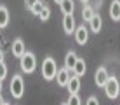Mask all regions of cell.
Instances as JSON below:
<instances>
[{"label":"cell","mask_w":120,"mask_h":105,"mask_svg":"<svg viewBox=\"0 0 120 105\" xmlns=\"http://www.w3.org/2000/svg\"><path fill=\"white\" fill-rule=\"evenodd\" d=\"M56 72H57L56 60L52 56H47L42 61V77L45 79V81H52V79L56 77Z\"/></svg>","instance_id":"1"},{"label":"cell","mask_w":120,"mask_h":105,"mask_svg":"<svg viewBox=\"0 0 120 105\" xmlns=\"http://www.w3.org/2000/svg\"><path fill=\"white\" fill-rule=\"evenodd\" d=\"M19 63H21V70L24 74H31V72H35V68H37V58L31 51L24 53L23 56L19 58Z\"/></svg>","instance_id":"2"},{"label":"cell","mask_w":120,"mask_h":105,"mask_svg":"<svg viewBox=\"0 0 120 105\" xmlns=\"http://www.w3.org/2000/svg\"><path fill=\"white\" fill-rule=\"evenodd\" d=\"M103 88H105V93H106V96H108L110 100H115V98L118 96V93H120L118 79L113 77V75H110V77H108V81H106V84H105Z\"/></svg>","instance_id":"3"},{"label":"cell","mask_w":120,"mask_h":105,"mask_svg":"<svg viewBox=\"0 0 120 105\" xmlns=\"http://www.w3.org/2000/svg\"><path fill=\"white\" fill-rule=\"evenodd\" d=\"M11 95L14 98H21L24 95V81L19 74H16L14 77L11 79Z\"/></svg>","instance_id":"4"},{"label":"cell","mask_w":120,"mask_h":105,"mask_svg":"<svg viewBox=\"0 0 120 105\" xmlns=\"http://www.w3.org/2000/svg\"><path fill=\"white\" fill-rule=\"evenodd\" d=\"M73 33H75L77 44H80V46L87 44V40H89V28L85 26V25H80V26H77Z\"/></svg>","instance_id":"5"},{"label":"cell","mask_w":120,"mask_h":105,"mask_svg":"<svg viewBox=\"0 0 120 105\" xmlns=\"http://www.w3.org/2000/svg\"><path fill=\"white\" fill-rule=\"evenodd\" d=\"M70 72H71V70H68L64 67V68H57V72H56V82L59 84L61 88H64L66 84H68V81H70V77H71V75H70Z\"/></svg>","instance_id":"6"},{"label":"cell","mask_w":120,"mask_h":105,"mask_svg":"<svg viewBox=\"0 0 120 105\" xmlns=\"http://www.w3.org/2000/svg\"><path fill=\"white\" fill-rule=\"evenodd\" d=\"M108 77H110V74H108V70H106L105 67H98V68H96V75H94V81H96V84H98L99 88H103V86L106 84Z\"/></svg>","instance_id":"7"},{"label":"cell","mask_w":120,"mask_h":105,"mask_svg":"<svg viewBox=\"0 0 120 105\" xmlns=\"http://www.w3.org/2000/svg\"><path fill=\"white\" fill-rule=\"evenodd\" d=\"M11 51L16 58H21L23 54L26 53V46H24L23 39H14V42H12V46H11Z\"/></svg>","instance_id":"8"},{"label":"cell","mask_w":120,"mask_h":105,"mask_svg":"<svg viewBox=\"0 0 120 105\" xmlns=\"http://www.w3.org/2000/svg\"><path fill=\"white\" fill-rule=\"evenodd\" d=\"M75 18H73V14H64V18H63V30L64 33H73L75 32Z\"/></svg>","instance_id":"9"},{"label":"cell","mask_w":120,"mask_h":105,"mask_svg":"<svg viewBox=\"0 0 120 105\" xmlns=\"http://www.w3.org/2000/svg\"><path fill=\"white\" fill-rule=\"evenodd\" d=\"M66 88H68L70 95H75V93H78V91H80V77L73 74L71 77H70L68 84H66Z\"/></svg>","instance_id":"10"},{"label":"cell","mask_w":120,"mask_h":105,"mask_svg":"<svg viewBox=\"0 0 120 105\" xmlns=\"http://www.w3.org/2000/svg\"><path fill=\"white\" fill-rule=\"evenodd\" d=\"M89 26H90V30H92L94 33H99V32H101V28H103V19H101V16H99V14H94L92 18H90V21H89Z\"/></svg>","instance_id":"11"},{"label":"cell","mask_w":120,"mask_h":105,"mask_svg":"<svg viewBox=\"0 0 120 105\" xmlns=\"http://www.w3.org/2000/svg\"><path fill=\"white\" fill-rule=\"evenodd\" d=\"M110 18L113 21H120V0H113L110 5Z\"/></svg>","instance_id":"12"},{"label":"cell","mask_w":120,"mask_h":105,"mask_svg":"<svg viewBox=\"0 0 120 105\" xmlns=\"http://www.w3.org/2000/svg\"><path fill=\"white\" fill-rule=\"evenodd\" d=\"M85 70H87L85 61L82 60V58H77V63H75V67H73L71 72L75 74V75H78V77H82V75H85Z\"/></svg>","instance_id":"13"},{"label":"cell","mask_w":120,"mask_h":105,"mask_svg":"<svg viewBox=\"0 0 120 105\" xmlns=\"http://www.w3.org/2000/svg\"><path fill=\"white\" fill-rule=\"evenodd\" d=\"M77 54L73 53V51H70V53H66V56H64V67L68 70H73V67H75V63H77Z\"/></svg>","instance_id":"14"},{"label":"cell","mask_w":120,"mask_h":105,"mask_svg":"<svg viewBox=\"0 0 120 105\" xmlns=\"http://www.w3.org/2000/svg\"><path fill=\"white\" fill-rule=\"evenodd\" d=\"M9 25V11L5 5H0V28H5Z\"/></svg>","instance_id":"15"},{"label":"cell","mask_w":120,"mask_h":105,"mask_svg":"<svg viewBox=\"0 0 120 105\" xmlns=\"http://www.w3.org/2000/svg\"><path fill=\"white\" fill-rule=\"evenodd\" d=\"M59 5H61L63 14H73V11H75V4H73V0H63Z\"/></svg>","instance_id":"16"},{"label":"cell","mask_w":120,"mask_h":105,"mask_svg":"<svg viewBox=\"0 0 120 105\" xmlns=\"http://www.w3.org/2000/svg\"><path fill=\"white\" fill-rule=\"evenodd\" d=\"M92 16H94V9L90 5H85L84 9H82V19H84V21H90Z\"/></svg>","instance_id":"17"},{"label":"cell","mask_w":120,"mask_h":105,"mask_svg":"<svg viewBox=\"0 0 120 105\" xmlns=\"http://www.w3.org/2000/svg\"><path fill=\"white\" fill-rule=\"evenodd\" d=\"M38 18L42 19V21H47L49 18H51V9H49L47 5H44V9L40 11V14H38Z\"/></svg>","instance_id":"18"},{"label":"cell","mask_w":120,"mask_h":105,"mask_svg":"<svg viewBox=\"0 0 120 105\" xmlns=\"http://www.w3.org/2000/svg\"><path fill=\"white\" fill-rule=\"evenodd\" d=\"M68 105H82V100H80V96H78V93H75V95H70Z\"/></svg>","instance_id":"19"},{"label":"cell","mask_w":120,"mask_h":105,"mask_svg":"<svg viewBox=\"0 0 120 105\" xmlns=\"http://www.w3.org/2000/svg\"><path fill=\"white\" fill-rule=\"evenodd\" d=\"M42 9H44V4H40V0H38V2H37V4H35L33 7H31L30 11L33 12V14H37V16H38V14H40V11H42Z\"/></svg>","instance_id":"20"},{"label":"cell","mask_w":120,"mask_h":105,"mask_svg":"<svg viewBox=\"0 0 120 105\" xmlns=\"http://www.w3.org/2000/svg\"><path fill=\"white\" fill-rule=\"evenodd\" d=\"M5 77H7V65L5 63H0V81H4Z\"/></svg>","instance_id":"21"},{"label":"cell","mask_w":120,"mask_h":105,"mask_svg":"<svg viewBox=\"0 0 120 105\" xmlns=\"http://www.w3.org/2000/svg\"><path fill=\"white\" fill-rule=\"evenodd\" d=\"M85 105H99V100L96 98V96H89L87 102H85Z\"/></svg>","instance_id":"22"},{"label":"cell","mask_w":120,"mask_h":105,"mask_svg":"<svg viewBox=\"0 0 120 105\" xmlns=\"http://www.w3.org/2000/svg\"><path fill=\"white\" fill-rule=\"evenodd\" d=\"M37 2H38V0H24V5H26V7H28V9H31V7H33V5H35V4H37Z\"/></svg>","instance_id":"23"},{"label":"cell","mask_w":120,"mask_h":105,"mask_svg":"<svg viewBox=\"0 0 120 105\" xmlns=\"http://www.w3.org/2000/svg\"><path fill=\"white\" fill-rule=\"evenodd\" d=\"M4 58H5V56H4V53L0 51V63H4Z\"/></svg>","instance_id":"24"},{"label":"cell","mask_w":120,"mask_h":105,"mask_svg":"<svg viewBox=\"0 0 120 105\" xmlns=\"http://www.w3.org/2000/svg\"><path fill=\"white\" fill-rule=\"evenodd\" d=\"M4 103V98H2V93H0V105Z\"/></svg>","instance_id":"25"},{"label":"cell","mask_w":120,"mask_h":105,"mask_svg":"<svg viewBox=\"0 0 120 105\" xmlns=\"http://www.w3.org/2000/svg\"><path fill=\"white\" fill-rule=\"evenodd\" d=\"M54 2H56V4H61V2H63V0H54Z\"/></svg>","instance_id":"26"},{"label":"cell","mask_w":120,"mask_h":105,"mask_svg":"<svg viewBox=\"0 0 120 105\" xmlns=\"http://www.w3.org/2000/svg\"><path fill=\"white\" fill-rule=\"evenodd\" d=\"M0 93H2V81H0Z\"/></svg>","instance_id":"27"},{"label":"cell","mask_w":120,"mask_h":105,"mask_svg":"<svg viewBox=\"0 0 120 105\" xmlns=\"http://www.w3.org/2000/svg\"><path fill=\"white\" fill-rule=\"evenodd\" d=\"M80 2H84V4H87V2H89V0H80Z\"/></svg>","instance_id":"28"},{"label":"cell","mask_w":120,"mask_h":105,"mask_svg":"<svg viewBox=\"0 0 120 105\" xmlns=\"http://www.w3.org/2000/svg\"><path fill=\"white\" fill-rule=\"evenodd\" d=\"M2 105H9V103H7V102H4V103H2Z\"/></svg>","instance_id":"29"},{"label":"cell","mask_w":120,"mask_h":105,"mask_svg":"<svg viewBox=\"0 0 120 105\" xmlns=\"http://www.w3.org/2000/svg\"><path fill=\"white\" fill-rule=\"evenodd\" d=\"M63 105H68V103H63Z\"/></svg>","instance_id":"30"}]
</instances>
